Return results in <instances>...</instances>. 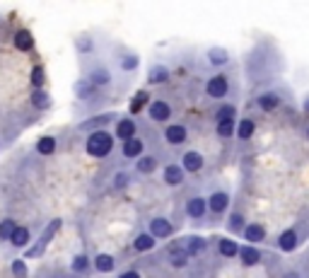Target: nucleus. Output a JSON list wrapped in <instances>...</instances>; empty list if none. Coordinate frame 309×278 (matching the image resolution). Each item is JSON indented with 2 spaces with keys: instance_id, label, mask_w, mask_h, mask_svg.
I'll list each match as a JSON object with an SVG mask.
<instances>
[{
  "instance_id": "4",
  "label": "nucleus",
  "mask_w": 309,
  "mask_h": 278,
  "mask_svg": "<svg viewBox=\"0 0 309 278\" xmlns=\"http://www.w3.org/2000/svg\"><path fill=\"white\" fill-rule=\"evenodd\" d=\"M150 233H152L154 237H167V235H172V225L167 220H162V218H154V220L150 222Z\"/></svg>"
},
{
  "instance_id": "12",
  "label": "nucleus",
  "mask_w": 309,
  "mask_h": 278,
  "mask_svg": "<svg viewBox=\"0 0 309 278\" xmlns=\"http://www.w3.org/2000/svg\"><path fill=\"white\" fill-rule=\"evenodd\" d=\"M200 165H203V157L198 155V153H186L184 155V167H186L188 172H196V169H200Z\"/></svg>"
},
{
  "instance_id": "40",
  "label": "nucleus",
  "mask_w": 309,
  "mask_h": 278,
  "mask_svg": "<svg viewBox=\"0 0 309 278\" xmlns=\"http://www.w3.org/2000/svg\"><path fill=\"white\" fill-rule=\"evenodd\" d=\"M285 278H297V276H285Z\"/></svg>"
},
{
  "instance_id": "20",
  "label": "nucleus",
  "mask_w": 309,
  "mask_h": 278,
  "mask_svg": "<svg viewBox=\"0 0 309 278\" xmlns=\"http://www.w3.org/2000/svg\"><path fill=\"white\" fill-rule=\"evenodd\" d=\"M10 240H12V245H15V247H24L27 242H29V230H24V227H17Z\"/></svg>"
},
{
  "instance_id": "14",
  "label": "nucleus",
  "mask_w": 309,
  "mask_h": 278,
  "mask_svg": "<svg viewBox=\"0 0 309 278\" xmlns=\"http://www.w3.org/2000/svg\"><path fill=\"white\" fill-rule=\"evenodd\" d=\"M259 259H261V252H259V249H254V247H244V249H242L244 266H254Z\"/></svg>"
},
{
  "instance_id": "39",
  "label": "nucleus",
  "mask_w": 309,
  "mask_h": 278,
  "mask_svg": "<svg viewBox=\"0 0 309 278\" xmlns=\"http://www.w3.org/2000/svg\"><path fill=\"white\" fill-rule=\"evenodd\" d=\"M121 278H140V276H138V273H133V271H131V273H123Z\"/></svg>"
},
{
  "instance_id": "15",
  "label": "nucleus",
  "mask_w": 309,
  "mask_h": 278,
  "mask_svg": "<svg viewBox=\"0 0 309 278\" xmlns=\"http://www.w3.org/2000/svg\"><path fill=\"white\" fill-rule=\"evenodd\" d=\"M94 266H97V271H101V273H109V271H114V259H111L109 254H99L94 259Z\"/></svg>"
},
{
  "instance_id": "37",
  "label": "nucleus",
  "mask_w": 309,
  "mask_h": 278,
  "mask_svg": "<svg viewBox=\"0 0 309 278\" xmlns=\"http://www.w3.org/2000/svg\"><path fill=\"white\" fill-rule=\"evenodd\" d=\"M135 66H138V58H133V56H128V58L123 61V68H126V70H131V68H135Z\"/></svg>"
},
{
  "instance_id": "21",
  "label": "nucleus",
  "mask_w": 309,
  "mask_h": 278,
  "mask_svg": "<svg viewBox=\"0 0 309 278\" xmlns=\"http://www.w3.org/2000/svg\"><path fill=\"white\" fill-rule=\"evenodd\" d=\"M239 252V247L234 240H220V254L222 256H234Z\"/></svg>"
},
{
  "instance_id": "1",
  "label": "nucleus",
  "mask_w": 309,
  "mask_h": 278,
  "mask_svg": "<svg viewBox=\"0 0 309 278\" xmlns=\"http://www.w3.org/2000/svg\"><path fill=\"white\" fill-rule=\"evenodd\" d=\"M111 145H114L111 135H109V133H104V131H97V133L89 135V141H87V153H89V155H94V157H104V155H109Z\"/></svg>"
},
{
  "instance_id": "2",
  "label": "nucleus",
  "mask_w": 309,
  "mask_h": 278,
  "mask_svg": "<svg viewBox=\"0 0 309 278\" xmlns=\"http://www.w3.org/2000/svg\"><path fill=\"white\" fill-rule=\"evenodd\" d=\"M208 95L210 97H225L227 95V80H225V75H215V78H210V82H208Z\"/></svg>"
},
{
  "instance_id": "25",
  "label": "nucleus",
  "mask_w": 309,
  "mask_h": 278,
  "mask_svg": "<svg viewBox=\"0 0 309 278\" xmlns=\"http://www.w3.org/2000/svg\"><path fill=\"white\" fill-rule=\"evenodd\" d=\"M232 133H234V121H220V123H218V135H222V138H230Z\"/></svg>"
},
{
  "instance_id": "9",
  "label": "nucleus",
  "mask_w": 309,
  "mask_h": 278,
  "mask_svg": "<svg viewBox=\"0 0 309 278\" xmlns=\"http://www.w3.org/2000/svg\"><path fill=\"white\" fill-rule=\"evenodd\" d=\"M165 179L167 184H181V179H184V169L177 165H169L165 169Z\"/></svg>"
},
{
  "instance_id": "36",
  "label": "nucleus",
  "mask_w": 309,
  "mask_h": 278,
  "mask_svg": "<svg viewBox=\"0 0 309 278\" xmlns=\"http://www.w3.org/2000/svg\"><path fill=\"white\" fill-rule=\"evenodd\" d=\"M172 264H174V266H184V264H186V256L184 254H172Z\"/></svg>"
},
{
  "instance_id": "29",
  "label": "nucleus",
  "mask_w": 309,
  "mask_h": 278,
  "mask_svg": "<svg viewBox=\"0 0 309 278\" xmlns=\"http://www.w3.org/2000/svg\"><path fill=\"white\" fill-rule=\"evenodd\" d=\"M165 80H167L165 68H152V73H150V82H165Z\"/></svg>"
},
{
  "instance_id": "7",
  "label": "nucleus",
  "mask_w": 309,
  "mask_h": 278,
  "mask_svg": "<svg viewBox=\"0 0 309 278\" xmlns=\"http://www.w3.org/2000/svg\"><path fill=\"white\" fill-rule=\"evenodd\" d=\"M227 203H230V199H227V194H222V191H218V194H213L210 196V208H213V213H220L227 208Z\"/></svg>"
},
{
  "instance_id": "27",
  "label": "nucleus",
  "mask_w": 309,
  "mask_h": 278,
  "mask_svg": "<svg viewBox=\"0 0 309 278\" xmlns=\"http://www.w3.org/2000/svg\"><path fill=\"white\" fill-rule=\"evenodd\" d=\"M32 102H34V107L46 109V107H48V95H46V92H36V95L32 97Z\"/></svg>"
},
{
  "instance_id": "26",
  "label": "nucleus",
  "mask_w": 309,
  "mask_h": 278,
  "mask_svg": "<svg viewBox=\"0 0 309 278\" xmlns=\"http://www.w3.org/2000/svg\"><path fill=\"white\" fill-rule=\"evenodd\" d=\"M154 162L152 157H143V160H138V172H143V174H147V172H152L154 169Z\"/></svg>"
},
{
  "instance_id": "31",
  "label": "nucleus",
  "mask_w": 309,
  "mask_h": 278,
  "mask_svg": "<svg viewBox=\"0 0 309 278\" xmlns=\"http://www.w3.org/2000/svg\"><path fill=\"white\" fill-rule=\"evenodd\" d=\"M92 82H94V85L109 82V73H107V70H94V73H92Z\"/></svg>"
},
{
  "instance_id": "33",
  "label": "nucleus",
  "mask_w": 309,
  "mask_h": 278,
  "mask_svg": "<svg viewBox=\"0 0 309 278\" xmlns=\"http://www.w3.org/2000/svg\"><path fill=\"white\" fill-rule=\"evenodd\" d=\"M85 268H87V256H75V259H73V271L80 273V271H85Z\"/></svg>"
},
{
  "instance_id": "16",
  "label": "nucleus",
  "mask_w": 309,
  "mask_h": 278,
  "mask_svg": "<svg viewBox=\"0 0 309 278\" xmlns=\"http://www.w3.org/2000/svg\"><path fill=\"white\" fill-rule=\"evenodd\" d=\"M244 237L249 242H259V240H264V227L261 225H249V227H244Z\"/></svg>"
},
{
  "instance_id": "10",
  "label": "nucleus",
  "mask_w": 309,
  "mask_h": 278,
  "mask_svg": "<svg viewBox=\"0 0 309 278\" xmlns=\"http://www.w3.org/2000/svg\"><path fill=\"white\" fill-rule=\"evenodd\" d=\"M34 44V39H32V34L27 32V29H22V32H17V36H15V46L20 49V51H29Z\"/></svg>"
},
{
  "instance_id": "11",
  "label": "nucleus",
  "mask_w": 309,
  "mask_h": 278,
  "mask_svg": "<svg viewBox=\"0 0 309 278\" xmlns=\"http://www.w3.org/2000/svg\"><path fill=\"white\" fill-rule=\"evenodd\" d=\"M143 153V143L138 141V138H131V141H126L123 143V155L126 157H135Z\"/></svg>"
},
{
  "instance_id": "6",
  "label": "nucleus",
  "mask_w": 309,
  "mask_h": 278,
  "mask_svg": "<svg viewBox=\"0 0 309 278\" xmlns=\"http://www.w3.org/2000/svg\"><path fill=\"white\" fill-rule=\"evenodd\" d=\"M167 141L174 145L184 143V141H186V128H184V126H169V128H167Z\"/></svg>"
},
{
  "instance_id": "5",
  "label": "nucleus",
  "mask_w": 309,
  "mask_h": 278,
  "mask_svg": "<svg viewBox=\"0 0 309 278\" xmlns=\"http://www.w3.org/2000/svg\"><path fill=\"white\" fill-rule=\"evenodd\" d=\"M150 116L154 121H165V119H169V107L165 102H152L150 104Z\"/></svg>"
},
{
  "instance_id": "30",
  "label": "nucleus",
  "mask_w": 309,
  "mask_h": 278,
  "mask_svg": "<svg viewBox=\"0 0 309 278\" xmlns=\"http://www.w3.org/2000/svg\"><path fill=\"white\" fill-rule=\"evenodd\" d=\"M145 100H147V95H145V92H138V95H135V100H133V104H131V111H133V114H135V111H140V109H143Z\"/></svg>"
},
{
  "instance_id": "3",
  "label": "nucleus",
  "mask_w": 309,
  "mask_h": 278,
  "mask_svg": "<svg viewBox=\"0 0 309 278\" xmlns=\"http://www.w3.org/2000/svg\"><path fill=\"white\" fill-rule=\"evenodd\" d=\"M116 135H119L121 141H131V138H135V123H133L131 119H123V121L116 126Z\"/></svg>"
},
{
  "instance_id": "8",
  "label": "nucleus",
  "mask_w": 309,
  "mask_h": 278,
  "mask_svg": "<svg viewBox=\"0 0 309 278\" xmlns=\"http://www.w3.org/2000/svg\"><path fill=\"white\" fill-rule=\"evenodd\" d=\"M278 245H280V249H283V252L295 249V245H297V233H292V230L283 233V235H280V240H278Z\"/></svg>"
},
{
  "instance_id": "41",
  "label": "nucleus",
  "mask_w": 309,
  "mask_h": 278,
  "mask_svg": "<svg viewBox=\"0 0 309 278\" xmlns=\"http://www.w3.org/2000/svg\"><path fill=\"white\" fill-rule=\"evenodd\" d=\"M307 135H309V131H307Z\"/></svg>"
},
{
  "instance_id": "24",
  "label": "nucleus",
  "mask_w": 309,
  "mask_h": 278,
  "mask_svg": "<svg viewBox=\"0 0 309 278\" xmlns=\"http://www.w3.org/2000/svg\"><path fill=\"white\" fill-rule=\"evenodd\" d=\"M251 133H254V121L251 119H246V121L239 123V138H251Z\"/></svg>"
},
{
  "instance_id": "28",
  "label": "nucleus",
  "mask_w": 309,
  "mask_h": 278,
  "mask_svg": "<svg viewBox=\"0 0 309 278\" xmlns=\"http://www.w3.org/2000/svg\"><path fill=\"white\" fill-rule=\"evenodd\" d=\"M210 61H213V63H225V61H227V54H225V51H222V49H210Z\"/></svg>"
},
{
  "instance_id": "38",
  "label": "nucleus",
  "mask_w": 309,
  "mask_h": 278,
  "mask_svg": "<svg viewBox=\"0 0 309 278\" xmlns=\"http://www.w3.org/2000/svg\"><path fill=\"white\" fill-rule=\"evenodd\" d=\"M239 225H242V218H239V215H234V218L230 220V227H239Z\"/></svg>"
},
{
  "instance_id": "17",
  "label": "nucleus",
  "mask_w": 309,
  "mask_h": 278,
  "mask_svg": "<svg viewBox=\"0 0 309 278\" xmlns=\"http://www.w3.org/2000/svg\"><path fill=\"white\" fill-rule=\"evenodd\" d=\"M259 104H261V109H264V111L276 109V107H278V95H273V92H266V95H261Z\"/></svg>"
},
{
  "instance_id": "22",
  "label": "nucleus",
  "mask_w": 309,
  "mask_h": 278,
  "mask_svg": "<svg viewBox=\"0 0 309 278\" xmlns=\"http://www.w3.org/2000/svg\"><path fill=\"white\" fill-rule=\"evenodd\" d=\"M220 121H234V107L232 104H225L218 109V123Z\"/></svg>"
},
{
  "instance_id": "13",
  "label": "nucleus",
  "mask_w": 309,
  "mask_h": 278,
  "mask_svg": "<svg viewBox=\"0 0 309 278\" xmlns=\"http://www.w3.org/2000/svg\"><path fill=\"white\" fill-rule=\"evenodd\" d=\"M203 211H205V203H203V199H191L186 203V213L191 215V218H200V215H203Z\"/></svg>"
},
{
  "instance_id": "23",
  "label": "nucleus",
  "mask_w": 309,
  "mask_h": 278,
  "mask_svg": "<svg viewBox=\"0 0 309 278\" xmlns=\"http://www.w3.org/2000/svg\"><path fill=\"white\" fill-rule=\"evenodd\" d=\"M15 230H17V225H15L12 220H3V222H0V237H3V240H10L12 235H15Z\"/></svg>"
},
{
  "instance_id": "18",
  "label": "nucleus",
  "mask_w": 309,
  "mask_h": 278,
  "mask_svg": "<svg viewBox=\"0 0 309 278\" xmlns=\"http://www.w3.org/2000/svg\"><path fill=\"white\" fill-rule=\"evenodd\" d=\"M152 247H154L152 235H140V237L135 240V252H147V249H152Z\"/></svg>"
},
{
  "instance_id": "35",
  "label": "nucleus",
  "mask_w": 309,
  "mask_h": 278,
  "mask_svg": "<svg viewBox=\"0 0 309 278\" xmlns=\"http://www.w3.org/2000/svg\"><path fill=\"white\" fill-rule=\"evenodd\" d=\"M12 273H15L17 278H22L24 273H27V268H24L22 261H15V264H12Z\"/></svg>"
},
{
  "instance_id": "32",
  "label": "nucleus",
  "mask_w": 309,
  "mask_h": 278,
  "mask_svg": "<svg viewBox=\"0 0 309 278\" xmlns=\"http://www.w3.org/2000/svg\"><path fill=\"white\" fill-rule=\"evenodd\" d=\"M32 82L36 85V87H41V85H44V68H41V66H36V68H34V73H32Z\"/></svg>"
},
{
  "instance_id": "34",
  "label": "nucleus",
  "mask_w": 309,
  "mask_h": 278,
  "mask_svg": "<svg viewBox=\"0 0 309 278\" xmlns=\"http://www.w3.org/2000/svg\"><path fill=\"white\" fill-rule=\"evenodd\" d=\"M203 247H205V242H203L200 237H193V240L188 242V249H191L193 254H198V252H200V249H203Z\"/></svg>"
},
{
  "instance_id": "19",
  "label": "nucleus",
  "mask_w": 309,
  "mask_h": 278,
  "mask_svg": "<svg viewBox=\"0 0 309 278\" xmlns=\"http://www.w3.org/2000/svg\"><path fill=\"white\" fill-rule=\"evenodd\" d=\"M36 150H39L41 155H51V153L56 150V141L51 138V135H46V138H41V141H39V145H36Z\"/></svg>"
}]
</instances>
